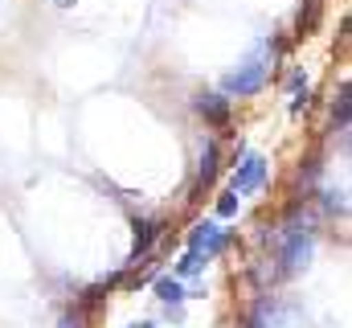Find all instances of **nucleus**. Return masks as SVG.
Segmentation results:
<instances>
[{
  "label": "nucleus",
  "instance_id": "f257e3e1",
  "mask_svg": "<svg viewBox=\"0 0 352 328\" xmlns=\"http://www.w3.org/2000/svg\"><path fill=\"white\" fill-rule=\"evenodd\" d=\"M270 58H274V45H270V41H258V45L250 50V58H246L234 74H226L221 90H226V94H254V90H263V82L270 79Z\"/></svg>",
  "mask_w": 352,
  "mask_h": 328
},
{
  "label": "nucleus",
  "instance_id": "f03ea898",
  "mask_svg": "<svg viewBox=\"0 0 352 328\" xmlns=\"http://www.w3.org/2000/svg\"><path fill=\"white\" fill-rule=\"evenodd\" d=\"M311 263V234H287V246H283V271L287 275H299L303 267Z\"/></svg>",
  "mask_w": 352,
  "mask_h": 328
},
{
  "label": "nucleus",
  "instance_id": "7ed1b4c3",
  "mask_svg": "<svg viewBox=\"0 0 352 328\" xmlns=\"http://www.w3.org/2000/svg\"><path fill=\"white\" fill-rule=\"evenodd\" d=\"M263 181H266V161L258 156V152H250L246 161L238 164V172H234V189H230V193H254Z\"/></svg>",
  "mask_w": 352,
  "mask_h": 328
},
{
  "label": "nucleus",
  "instance_id": "20e7f679",
  "mask_svg": "<svg viewBox=\"0 0 352 328\" xmlns=\"http://www.w3.org/2000/svg\"><path fill=\"white\" fill-rule=\"evenodd\" d=\"M221 246H226V230H217L213 222H201V226L188 230V250H197V254H205V258H213Z\"/></svg>",
  "mask_w": 352,
  "mask_h": 328
},
{
  "label": "nucleus",
  "instance_id": "39448f33",
  "mask_svg": "<svg viewBox=\"0 0 352 328\" xmlns=\"http://www.w3.org/2000/svg\"><path fill=\"white\" fill-rule=\"evenodd\" d=\"M197 111H201L209 123H217V127L230 123V99H226V94H201V99H197Z\"/></svg>",
  "mask_w": 352,
  "mask_h": 328
},
{
  "label": "nucleus",
  "instance_id": "423d86ee",
  "mask_svg": "<svg viewBox=\"0 0 352 328\" xmlns=\"http://www.w3.org/2000/svg\"><path fill=\"white\" fill-rule=\"evenodd\" d=\"M156 234H160V222H152V218L135 222V246H131V258H135V263H140V254H148V250H152Z\"/></svg>",
  "mask_w": 352,
  "mask_h": 328
},
{
  "label": "nucleus",
  "instance_id": "0eeeda50",
  "mask_svg": "<svg viewBox=\"0 0 352 328\" xmlns=\"http://www.w3.org/2000/svg\"><path fill=\"white\" fill-rule=\"evenodd\" d=\"M156 296H160L168 308H176V304L184 300V287H180V279H176V275H164V279H156Z\"/></svg>",
  "mask_w": 352,
  "mask_h": 328
},
{
  "label": "nucleus",
  "instance_id": "6e6552de",
  "mask_svg": "<svg viewBox=\"0 0 352 328\" xmlns=\"http://www.w3.org/2000/svg\"><path fill=\"white\" fill-rule=\"evenodd\" d=\"M217 176V140H205V152H201V172H197V181L201 185H209Z\"/></svg>",
  "mask_w": 352,
  "mask_h": 328
},
{
  "label": "nucleus",
  "instance_id": "1a4fd4ad",
  "mask_svg": "<svg viewBox=\"0 0 352 328\" xmlns=\"http://www.w3.org/2000/svg\"><path fill=\"white\" fill-rule=\"evenodd\" d=\"M205 267V254H197V250H188L180 263H176V279H184V275H197Z\"/></svg>",
  "mask_w": 352,
  "mask_h": 328
},
{
  "label": "nucleus",
  "instance_id": "9d476101",
  "mask_svg": "<svg viewBox=\"0 0 352 328\" xmlns=\"http://www.w3.org/2000/svg\"><path fill=\"white\" fill-rule=\"evenodd\" d=\"M238 205H242L238 193H221L217 197V218H238Z\"/></svg>",
  "mask_w": 352,
  "mask_h": 328
},
{
  "label": "nucleus",
  "instance_id": "9b49d317",
  "mask_svg": "<svg viewBox=\"0 0 352 328\" xmlns=\"http://www.w3.org/2000/svg\"><path fill=\"white\" fill-rule=\"evenodd\" d=\"M332 119H336L340 127H349V90H340V99H336V107H332Z\"/></svg>",
  "mask_w": 352,
  "mask_h": 328
},
{
  "label": "nucleus",
  "instance_id": "f8f14e48",
  "mask_svg": "<svg viewBox=\"0 0 352 328\" xmlns=\"http://www.w3.org/2000/svg\"><path fill=\"white\" fill-rule=\"evenodd\" d=\"M62 328H78V320H74V316H66V320H62Z\"/></svg>",
  "mask_w": 352,
  "mask_h": 328
},
{
  "label": "nucleus",
  "instance_id": "ddd939ff",
  "mask_svg": "<svg viewBox=\"0 0 352 328\" xmlns=\"http://www.w3.org/2000/svg\"><path fill=\"white\" fill-rule=\"evenodd\" d=\"M58 4H62V8H70V4H74V0H58Z\"/></svg>",
  "mask_w": 352,
  "mask_h": 328
},
{
  "label": "nucleus",
  "instance_id": "4468645a",
  "mask_svg": "<svg viewBox=\"0 0 352 328\" xmlns=\"http://www.w3.org/2000/svg\"><path fill=\"white\" fill-rule=\"evenodd\" d=\"M131 328H152V325H131Z\"/></svg>",
  "mask_w": 352,
  "mask_h": 328
}]
</instances>
